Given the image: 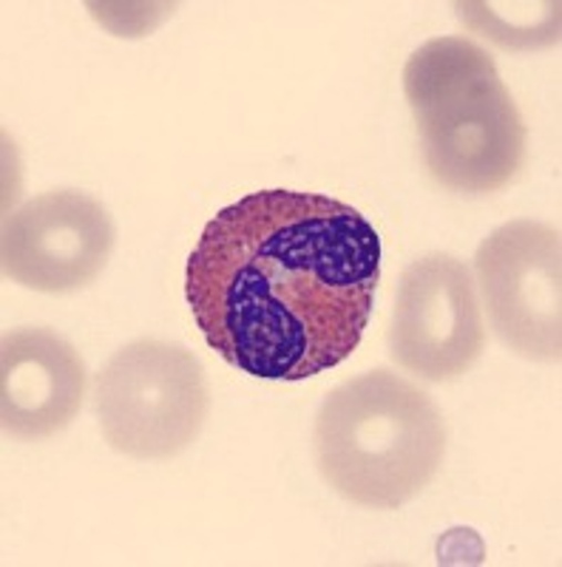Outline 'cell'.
<instances>
[{"label":"cell","instance_id":"obj_8","mask_svg":"<svg viewBox=\"0 0 562 567\" xmlns=\"http://www.w3.org/2000/svg\"><path fill=\"white\" fill-rule=\"evenodd\" d=\"M85 367L52 329H14L0 349V420L20 440H43L78 417Z\"/></svg>","mask_w":562,"mask_h":567},{"label":"cell","instance_id":"obj_7","mask_svg":"<svg viewBox=\"0 0 562 567\" xmlns=\"http://www.w3.org/2000/svg\"><path fill=\"white\" fill-rule=\"evenodd\" d=\"M111 250L114 221L105 207L80 190H52L3 221L0 261L29 290L74 292L105 270Z\"/></svg>","mask_w":562,"mask_h":567},{"label":"cell","instance_id":"obj_3","mask_svg":"<svg viewBox=\"0 0 562 567\" xmlns=\"http://www.w3.org/2000/svg\"><path fill=\"white\" fill-rule=\"evenodd\" d=\"M423 162L458 194H494L520 174L525 125L494 60L466 38H435L403 69Z\"/></svg>","mask_w":562,"mask_h":567},{"label":"cell","instance_id":"obj_6","mask_svg":"<svg viewBox=\"0 0 562 567\" xmlns=\"http://www.w3.org/2000/svg\"><path fill=\"white\" fill-rule=\"evenodd\" d=\"M483 347L486 327L469 267L447 252L409 265L389 327L398 367L420 381H454L474 367Z\"/></svg>","mask_w":562,"mask_h":567},{"label":"cell","instance_id":"obj_1","mask_svg":"<svg viewBox=\"0 0 562 567\" xmlns=\"http://www.w3.org/2000/svg\"><path fill=\"white\" fill-rule=\"evenodd\" d=\"M381 239L347 202L262 190L207 221L185 296L207 347L262 381H307L356 352Z\"/></svg>","mask_w":562,"mask_h":567},{"label":"cell","instance_id":"obj_2","mask_svg":"<svg viewBox=\"0 0 562 567\" xmlns=\"http://www.w3.org/2000/svg\"><path fill=\"white\" fill-rule=\"evenodd\" d=\"M313 449L321 477L344 499L398 508L438 474L447 429L427 392L389 369H375L327 394Z\"/></svg>","mask_w":562,"mask_h":567},{"label":"cell","instance_id":"obj_9","mask_svg":"<svg viewBox=\"0 0 562 567\" xmlns=\"http://www.w3.org/2000/svg\"><path fill=\"white\" fill-rule=\"evenodd\" d=\"M466 27L503 49H543L560 40V3H454Z\"/></svg>","mask_w":562,"mask_h":567},{"label":"cell","instance_id":"obj_5","mask_svg":"<svg viewBox=\"0 0 562 567\" xmlns=\"http://www.w3.org/2000/svg\"><path fill=\"white\" fill-rule=\"evenodd\" d=\"M474 272L486 316L500 341L531 361H560V230L545 221H509L478 247Z\"/></svg>","mask_w":562,"mask_h":567},{"label":"cell","instance_id":"obj_4","mask_svg":"<svg viewBox=\"0 0 562 567\" xmlns=\"http://www.w3.org/2000/svg\"><path fill=\"white\" fill-rule=\"evenodd\" d=\"M105 443L136 460H165L200 437L211 409L205 369L168 341H134L105 363L94 392Z\"/></svg>","mask_w":562,"mask_h":567}]
</instances>
